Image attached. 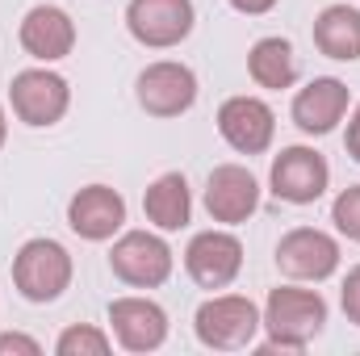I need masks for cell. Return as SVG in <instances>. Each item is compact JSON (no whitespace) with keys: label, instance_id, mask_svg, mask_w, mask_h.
I'll return each instance as SVG.
<instances>
[{"label":"cell","instance_id":"1","mask_svg":"<svg viewBox=\"0 0 360 356\" xmlns=\"http://www.w3.org/2000/svg\"><path fill=\"white\" fill-rule=\"evenodd\" d=\"M260 327L269 331L260 352H306V344L327 327V302L319 289L276 285L260 310Z\"/></svg>","mask_w":360,"mask_h":356},{"label":"cell","instance_id":"2","mask_svg":"<svg viewBox=\"0 0 360 356\" xmlns=\"http://www.w3.org/2000/svg\"><path fill=\"white\" fill-rule=\"evenodd\" d=\"M72 252L59 243V239H25L13 256V285L25 302H59L68 289H72Z\"/></svg>","mask_w":360,"mask_h":356},{"label":"cell","instance_id":"3","mask_svg":"<svg viewBox=\"0 0 360 356\" xmlns=\"http://www.w3.org/2000/svg\"><path fill=\"white\" fill-rule=\"evenodd\" d=\"M193 331L214 352L252 348L256 336H260V306L252 298H243V293H214V298H205L197 306Z\"/></svg>","mask_w":360,"mask_h":356},{"label":"cell","instance_id":"4","mask_svg":"<svg viewBox=\"0 0 360 356\" xmlns=\"http://www.w3.org/2000/svg\"><path fill=\"white\" fill-rule=\"evenodd\" d=\"M172 265H176V256H172V248L155 231H126L109 248L113 276L134 285V289H160L172 276Z\"/></svg>","mask_w":360,"mask_h":356},{"label":"cell","instance_id":"5","mask_svg":"<svg viewBox=\"0 0 360 356\" xmlns=\"http://www.w3.org/2000/svg\"><path fill=\"white\" fill-rule=\"evenodd\" d=\"M8 105H13L17 122L42 130V126L63 122V113H68V105H72V89H68V80H63L59 72H51V68H25V72H17L13 84H8Z\"/></svg>","mask_w":360,"mask_h":356},{"label":"cell","instance_id":"6","mask_svg":"<svg viewBox=\"0 0 360 356\" xmlns=\"http://www.w3.org/2000/svg\"><path fill=\"white\" fill-rule=\"evenodd\" d=\"M197 8L193 0H130L126 4V30L139 46L151 51H168L180 46L193 34Z\"/></svg>","mask_w":360,"mask_h":356},{"label":"cell","instance_id":"7","mask_svg":"<svg viewBox=\"0 0 360 356\" xmlns=\"http://www.w3.org/2000/svg\"><path fill=\"white\" fill-rule=\"evenodd\" d=\"M134 96L151 117H180L197 101V76H193V68H184L176 59H160L139 72Z\"/></svg>","mask_w":360,"mask_h":356},{"label":"cell","instance_id":"8","mask_svg":"<svg viewBox=\"0 0 360 356\" xmlns=\"http://www.w3.org/2000/svg\"><path fill=\"white\" fill-rule=\"evenodd\" d=\"M272 193L289 205H310L327 193L331 184V164L323 160V151L314 147H285L276 160H272L269 172Z\"/></svg>","mask_w":360,"mask_h":356},{"label":"cell","instance_id":"9","mask_svg":"<svg viewBox=\"0 0 360 356\" xmlns=\"http://www.w3.org/2000/svg\"><path fill=\"white\" fill-rule=\"evenodd\" d=\"M276 268L289 281H327L340 268V243L319 227H293L276 243Z\"/></svg>","mask_w":360,"mask_h":356},{"label":"cell","instance_id":"10","mask_svg":"<svg viewBox=\"0 0 360 356\" xmlns=\"http://www.w3.org/2000/svg\"><path fill=\"white\" fill-rule=\"evenodd\" d=\"M218 134L239 155H264L276 134V113L260 96H226L218 105Z\"/></svg>","mask_w":360,"mask_h":356},{"label":"cell","instance_id":"11","mask_svg":"<svg viewBox=\"0 0 360 356\" xmlns=\"http://www.w3.org/2000/svg\"><path fill=\"white\" fill-rule=\"evenodd\" d=\"M184 268L201 289H226L243 268V243L231 231H201L184 248Z\"/></svg>","mask_w":360,"mask_h":356},{"label":"cell","instance_id":"12","mask_svg":"<svg viewBox=\"0 0 360 356\" xmlns=\"http://www.w3.org/2000/svg\"><path fill=\"white\" fill-rule=\"evenodd\" d=\"M205 210L222 227H239L260 210V180L243 164H218L205 180Z\"/></svg>","mask_w":360,"mask_h":356},{"label":"cell","instance_id":"13","mask_svg":"<svg viewBox=\"0 0 360 356\" xmlns=\"http://www.w3.org/2000/svg\"><path fill=\"white\" fill-rule=\"evenodd\" d=\"M109 327L126 352H155L168 340V314L151 298H113L109 302Z\"/></svg>","mask_w":360,"mask_h":356},{"label":"cell","instance_id":"14","mask_svg":"<svg viewBox=\"0 0 360 356\" xmlns=\"http://www.w3.org/2000/svg\"><path fill=\"white\" fill-rule=\"evenodd\" d=\"M348 105H352V92L344 80H335V76H314L306 89H297L293 96V126L302 130V134H310V139H323V134H331L344 117H348Z\"/></svg>","mask_w":360,"mask_h":356},{"label":"cell","instance_id":"15","mask_svg":"<svg viewBox=\"0 0 360 356\" xmlns=\"http://www.w3.org/2000/svg\"><path fill=\"white\" fill-rule=\"evenodd\" d=\"M21 51L38 63H59L76 51V21L68 17V8L59 4H34L25 17H21Z\"/></svg>","mask_w":360,"mask_h":356},{"label":"cell","instance_id":"16","mask_svg":"<svg viewBox=\"0 0 360 356\" xmlns=\"http://www.w3.org/2000/svg\"><path fill=\"white\" fill-rule=\"evenodd\" d=\"M68 227L89 239V243H105L126 227V197L109 184H84L72 201H68Z\"/></svg>","mask_w":360,"mask_h":356},{"label":"cell","instance_id":"17","mask_svg":"<svg viewBox=\"0 0 360 356\" xmlns=\"http://www.w3.org/2000/svg\"><path fill=\"white\" fill-rule=\"evenodd\" d=\"M143 214L155 231H180L188 227L193 218V193H188V180L180 172H164L147 184L143 193Z\"/></svg>","mask_w":360,"mask_h":356},{"label":"cell","instance_id":"18","mask_svg":"<svg viewBox=\"0 0 360 356\" xmlns=\"http://www.w3.org/2000/svg\"><path fill=\"white\" fill-rule=\"evenodd\" d=\"M314 46L335 63L360 59V8L352 4H327L314 17Z\"/></svg>","mask_w":360,"mask_h":356},{"label":"cell","instance_id":"19","mask_svg":"<svg viewBox=\"0 0 360 356\" xmlns=\"http://www.w3.org/2000/svg\"><path fill=\"white\" fill-rule=\"evenodd\" d=\"M248 72L260 89H293L297 80V55L289 46V38H260L252 51H248Z\"/></svg>","mask_w":360,"mask_h":356},{"label":"cell","instance_id":"20","mask_svg":"<svg viewBox=\"0 0 360 356\" xmlns=\"http://www.w3.org/2000/svg\"><path fill=\"white\" fill-rule=\"evenodd\" d=\"M113 340L92 327V323H76V327H63V336L55 340V352L59 356H109Z\"/></svg>","mask_w":360,"mask_h":356},{"label":"cell","instance_id":"21","mask_svg":"<svg viewBox=\"0 0 360 356\" xmlns=\"http://www.w3.org/2000/svg\"><path fill=\"white\" fill-rule=\"evenodd\" d=\"M331 222H335V231H340L344 239L360 243V184L344 189V193L331 201Z\"/></svg>","mask_w":360,"mask_h":356},{"label":"cell","instance_id":"22","mask_svg":"<svg viewBox=\"0 0 360 356\" xmlns=\"http://www.w3.org/2000/svg\"><path fill=\"white\" fill-rule=\"evenodd\" d=\"M340 302H344V314H348V323H356V327H360V265L348 268V276H344V289H340Z\"/></svg>","mask_w":360,"mask_h":356},{"label":"cell","instance_id":"23","mask_svg":"<svg viewBox=\"0 0 360 356\" xmlns=\"http://www.w3.org/2000/svg\"><path fill=\"white\" fill-rule=\"evenodd\" d=\"M4 352L38 356V352H42V344H38V340H30V336H21V331H4V336H0V356H4Z\"/></svg>","mask_w":360,"mask_h":356},{"label":"cell","instance_id":"24","mask_svg":"<svg viewBox=\"0 0 360 356\" xmlns=\"http://www.w3.org/2000/svg\"><path fill=\"white\" fill-rule=\"evenodd\" d=\"M235 13H243V17H264V13H272L281 0H226Z\"/></svg>","mask_w":360,"mask_h":356},{"label":"cell","instance_id":"25","mask_svg":"<svg viewBox=\"0 0 360 356\" xmlns=\"http://www.w3.org/2000/svg\"><path fill=\"white\" fill-rule=\"evenodd\" d=\"M344 147H348V155L360 164V105L352 109V117H348V134H344Z\"/></svg>","mask_w":360,"mask_h":356},{"label":"cell","instance_id":"26","mask_svg":"<svg viewBox=\"0 0 360 356\" xmlns=\"http://www.w3.org/2000/svg\"><path fill=\"white\" fill-rule=\"evenodd\" d=\"M4 139H8V117H4V105H0V147H4Z\"/></svg>","mask_w":360,"mask_h":356}]
</instances>
